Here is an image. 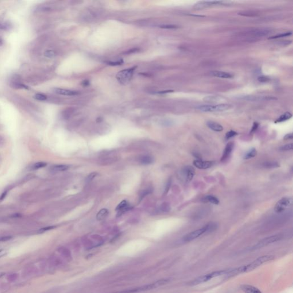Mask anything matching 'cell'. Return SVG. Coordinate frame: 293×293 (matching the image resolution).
Masks as SVG:
<instances>
[{"label": "cell", "instance_id": "14", "mask_svg": "<svg viewBox=\"0 0 293 293\" xmlns=\"http://www.w3.org/2000/svg\"><path fill=\"white\" fill-rule=\"evenodd\" d=\"M54 92L61 95H64V96H76L78 95V92L77 91H70L68 89H60V88H56L54 89Z\"/></svg>", "mask_w": 293, "mask_h": 293}, {"label": "cell", "instance_id": "23", "mask_svg": "<svg viewBox=\"0 0 293 293\" xmlns=\"http://www.w3.org/2000/svg\"><path fill=\"white\" fill-rule=\"evenodd\" d=\"M257 150L254 148H251L250 151H249L248 152H247L244 158L245 159H249L254 158L257 155Z\"/></svg>", "mask_w": 293, "mask_h": 293}, {"label": "cell", "instance_id": "30", "mask_svg": "<svg viewBox=\"0 0 293 293\" xmlns=\"http://www.w3.org/2000/svg\"><path fill=\"white\" fill-rule=\"evenodd\" d=\"M203 100L205 101H208V102H213V101H218V100H219L218 97H217V96H207V97H204Z\"/></svg>", "mask_w": 293, "mask_h": 293}, {"label": "cell", "instance_id": "36", "mask_svg": "<svg viewBox=\"0 0 293 293\" xmlns=\"http://www.w3.org/2000/svg\"><path fill=\"white\" fill-rule=\"evenodd\" d=\"M56 227L55 226H48V227H44V228H42L41 229H40L39 230V232L40 233H43V232H45V231H48V230H52V229H53L54 228H55Z\"/></svg>", "mask_w": 293, "mask_h": 293}, {"label": "cell", "instance_id": "5", "mask_svg": "<svg viewBox=\"0 0 293 293\" xmlns=\"http://www.w3.org/2000/svg\"><path fill=\"white\" fill-rule=\"evenodd\" d=\"M230 108V105L226 104H221L215 105H200L196 108L204 112H222L226 111Z\"/></svg>", "mask_w": 293, "mask_h": 293}, {"label": "cell", "instance_id": "22", "mask_svg": "<svg viewBox=\"0 0 293 293\" xmlns=\"http://www.w3.org/2000/svg\"><path fill=\"white\" fill-rule=\"evenodd\" d=\"M69 167L67 165H64V164H60V165H56L52 167V170L53 171H64L69 169Z\"/></svg>", "mask_w": 293, "mask_h": 293}, {"label": "cell", "instance_id": "3", "mask_svg": "<svg viewBox=\"0 0 293 293\" xmlns=\"http://www.w3.org/2000/svg\"><path fill=\"white\" fill-rule=\"evenodd\" d=\"M225 273H226V270L213 272L211 273L206 274V275L200 276L197 278H195L193 281H191L190 282H189L188 285H190V286L198 285L200 284H203L206 282H207L214 278L220 277V276H225Z\"/></svg>", "mask_w": 293, "mask_h": 293}, {"label": "cell", "instance_id": "41", "mask_svg": "<svg viewBox=\"0 0 293 293\" xmlns=\"http://www.w3.org/2000/svg\"><path fill=\"white\" fill-rule=\"evenodd\" d=\"M293 134L292 133H289V134H287L285 135V136L284 137V139L287 140H292L293 139Z\"/></svg>", "mask_w": 293, "mask_h": 293}, {"label": "cell", "instance_id": "31", "mask_svg": "<svg viewBox=\"0 0 293 293\" xmlns=\"http://www.w3.org/2000/svg\"><path fill=\"white\" fill-rule=\"evenodd\" d=\"M123 63V60L120 59L118 61H109V62H107V64L109 65H112V66H116V65H122V64Z\"/></svg>", "mask_w": 293, "mask_h": 293}, {"label": "cell", "instance_id": "35", "mask_svg": "<svg viewBox=\"0 0 293 293\" xmlns=\"http://www.w3.org/2000/svg\"><path fill=\"white\" fill-rule=\"evenodd\" d=\"M9 28V25L7 23H0V29L5 30Z\"/></svg>", "mask_w": 293, "mask_h": 293}, {"label": "cell", "instance_id": "44", "mask_svg": "<svg viewBox=\"0 0 293 293\" xmlns=\"http://www.w3.org/2000/svg\"><path fill=\"white\" fill-rule=\"evenodd\" d=\"M174 91H171V90H170V91H161V92H158L159 93H160V94H164V93H171V92H173Z\"/></svg>", "mask_w": 293, "mask_h": 293}, {"label": "cell", "instance_id": "19", "mask_svg": "<svg viewBox=\"0 0 293 293\" xmlns=\"http://www.w3.org/2000/svg\"><path fill=\"white\" fill-rule=\"evenodd\" d=\"M202 200L204 202H209L212 204H217V205L219 204V199L217 197L212 196V195H208V196H206L205 198H204L202 199Z\"/></svg>", "mask_w": 293, "mask_h": 293}, {"label": "cell", "instance_id": "11", "mask_svg": "<svg viewBox=\"0 0 293 293\" xmlns=\"http://www.w3.org/2000/svg\"><path fill=\"white\" fill-rule=\"evenodd\" d=\"M182 173L184 176L187 182H190L192 180L195 174V170L192 167L188 166L183 168Z\"/></svg>", "mask_w": 293, "mask_h": 293}, {"label": "cell", "instance_id": "45", "mask_svg": "<svg viewBox=\"0 0 293 293\" xmlns=\"http://www.w3.org/2000/svg\"><path fill=\"white\" fill-rule=\"evenodd\" d=\"M6 195H7V192H6H6H3V193L1 195V197H0V200H3V199L5 198V196H6Z\"/></svg>", "mask_w": 293, "mask_h": 293}, {"label": "cell", "instance_id": "20", "mask_svg": "<svg viewBox=\"0 0 293 293\" xmlns=\"http://www.w3.org/2000/svg\"><path fill=\"white\" fill-rule=\"evenodd\" d=\"M292 117V115L291 113H290V112H286L284 114L282 115L278 119H277L276 120L275 123H282V122H284V121H287V120H289Z\"/></svg>", "mask_w": 293, "mask_h": 293}, {"label": "cell", "instance_id": "38", "mask_svg": "<svg viewBox=\"0 0 293 293\" xmlns=\"http://www.w3.org/2000/svg\"><path fill=\"white\" fill-rule=\"evenodd\" d=\"M258 126H259V124L258 123H256L255 122L253 125V127L251 128V133H253L255 131H257V129H258Z\"/></svg>", "mask_w": 293, "mask_h": 293}, {"label": "cell", "instance_id": "15", "mask_svg": "<svg viewBox=\"0 0 293 293\" xmlns=\"http://www.w3.org/2000/svg\"><path fill=\"white\" fill-rule=\"evenodd\" d=\"M241 289L245 293H262L258 288L249 285H243Z\"/></svg>", "mask_w": 293, "mask_h": 293}, {"label": "cell", "instance_id": "16", "mask_svg": "<svg viewBox=\"0 0 293 293\" xmlns=\"http://www.w3.org/2000/svg\"><path fill=\"white\" fill-rule=\"evenodd\" d=\"M207 125L210 129L214 131L221 132L223 130V127L220 124L215 121H208L207 122Z\"/></svg>", "mask_w": 293, "mask_h": 293}, {"label": "cell", "instance_id": "17", "mask_svg": "<svg viewBox=\"0 0 293 293\" xmlns=\"http://www.w3.org/2000/svg\"><path fill=\"white\" fill-rule=\"evenodd\" d=\"M129 209V207L128 206V203L126 200L122 201L116 207V210L118 211L120 213L124 212L125 211H127Z\"/></svg>", "mask_w": 293, "mask_h": 293}, {"label": "cell", "instance_id": "24", "mask_svg": "<svg viewBox=\"0 0 293 293\" xmlns=\"http://www.w3.org/2000/svg\"><path fill=\"white\" fill-rule=\"evenodd\" d=\"M292 34V33L291 32H286V33H282V34H278V35H276V36H272V37H269V39H277V38H282V37H285L290 36Z\"/></svg>", "mask_w": 293, "mask_h": 293}, {"label": "cell", "instance_id": "46", "mask_svg": "<svg viewBox=\"0 0 293 293\" xmlns=\"http://www.w3.org/2000/svg\"><path fill=\"white\" fill-rule=\"evenodd\" d=\"M82 84H83V85H84V86H87V85H88L89 84V82L88 80H85V81L82 82Z\"/></svg>", "mask_w": 293, "mask_h": 293}, {"label": "cell", "instance_id": "10", "mask_svg": "<svg viewBox=\"0 0 293 293\" xmlns=\"http://www.w3.org/2000/svg\"><path fill=\"white\" fill-rule=\"evenodd\" d=\"M194 166L201 170H206L213 166L214 163L212 161H203L202 160H195L193 162Z\"/></svg>", "mask_w": 293, "mask_h": 293}, {"label": "cell", "instance_id": "26", "mask_svg": "<svg viewBox=\"0 0 293 293\" xmlns=\"http://www.w3.org/2000/svg\"><path fill=\"white\" fill-rule=\"evenodd\" d=\"M46 165H47V164L45 162H38V163H36L33 166V168L34 170H37V169H40V168L45 167V166H46Z\"/></svg>", "mask_w": 293, "mask_h": 293}, {"label": "cell", "instance_id": "37", "mask_svg": "<svg viewBox=\"0 0 293 293\" xmlns=\"http://www.w3.org/2000/svg\"><path fill=\"white\" fill-rule=\"evenodd\" d=\"M11 238H12V237H11V236L2 237L0 238V242H6V241L10 240Z\"/></svg>", "mask_w": 293, "mask_h": 293}, {"label": "cell", "instance_id": "39", "mask_svg": "<svg viewBox=\"0 0 293 293\" xmlns=\"http://www.w3.org/2000/svg\"><path fill=\"white\" fill-rule=\"evenodd\" d=\"M162 210L163 211H166V212H167L170 210V206L168 204H167V203H164L163 205H162Z\"/></svg>", "mask_w": 293, "mask_h": 293}, {"label": "cell", "instance_id": "4", "mask_svg": "<svg viewBox=\"0 0 293 293\" xmlns=\"http://www.w3.org/2000/svg\"><path fill=\"white\" fill-rule=\"evenodd\" d=\"M274 259V256L272 255H263L260 257L257 258L256 260L253 261V262L244 266L245 267V273L250 272L251 271L254 270L256 268H258L261 265H263L265 263L271 261Z\"/></svg>", "mask_w": 293, "mask_h": 293}, {"label": "cell", "instance_id": "33", "mask_svg": "<svg viewBox=\"0 0 293 293\" xmlns=\"http://www.w3.org/2000/svg\"><path fill=\"white\" fill-rule=\"evenodd\" d=\"M56 55V53L54 51L52 50H48L45 52V56L49 58H52L54 57Z\"/></svg>", "mask_w": 293, "mask_h": 293}, {"label": "cell", "instance_id": "12", "mask_svg": "<svg viewBox=\"0 0 293 293\" xmlns=\"http://www.w3.org/2000/svg\"><path fill=\"white\" fill-rule=\"evenodd\" d=\"M234 147V144L233 142H229L226 146V147L224 149L222 156L221 158V162H225L226 161L230 156Z\"/></svg>", "mask_w": 293, "mask_h": 293}, {"label": "cell", "instance_id": "21", "mask_svg": "<svg viewBox=\"0 0 293 293\" xmlns=\"http://www.w3.org/2000/svg\"><path fill=\"white\" fill-rule=\"evenodd\" d=\"M108 210H107L106 209H103L101 210L97 214V216H96L97 219L99 221L103 220L106 218V217L108 215Z\"/></svg>", "mask_w": 293, "mask_h": 293}, {"label": "cell", "instance_id": "47", "mask_svg": "<svg viewBox=\"0 0 293 293\" xmlns=\"http://www.w3.org/2000/svg\"><path fill=\"white\" fill-rule=\"evenodd\" d=\"M2 44V40L0 38V45H1Z\"/></svg>", "mask_w": 293, "mask_h": 293}, {"label": "cell", "instance_id": "2", "mask_svg": "<svg viewBox=\"0 0 293 293\" xmlns=\"http://www.w3.org/2000/svg\"><path fill=\"white\" fill-rule=\"evenodd\" d=\"M217 228V225L214 223H211L206 226H204L203 227L198 229L196 230H195L188 234H187L183 238V240L184 242H190L192 241L201 235H203L205 233H207L208 232H211L214 230H215Z\"/></svg>", "mask_w": 293, "mask_h": 293}, {"label": "cell", "instance_id": "7", "mask_svg": "<svg viewBox=\"0 0 293 293\" xmlns=\"http://www.w3.org/2000/svg\"><path fill=\"white\" fill-rule=\"evenodd\" d=\"M293 200L290 197H284L281 199L276 204L274 210L276 213H281L289 209L292 204Z\"/></svg>", "mask_w": 293, "mask_h": 293}, {"label": "cell", "instance_id": "27", "mask_svg": "<svg viewBox=\"0 0 293 293\" xmlns=\"http://www.w3.org/2000/svg\"><path fill=\"white\" fill-rule=\"evenodd\" d=\"M293 148V143H290V144H287L282 146V147H281L280 150L283 151H288L292 150Z\"/></svg>", "mask_w": 293, "mask_h": 293}, {"label": "cell", "instance_id": "32", "mask_svg": "<svg viewBox=\"0 0 293 293\" xmlns=\"http://www.w3.org/2000/svg\"><path fill=\"white\" fill-rule=\"evenodd\" d=\"M258 80L261 82H266L270 80V78L266 76H261L258 77Z\"/></svg>", "mask_w": 293, "mask_h": 293}, {"label": "cell", "instance_id": "29", "mask_svg": "<svg viewBox=\"0 0 293 293\" xmlns=\"http://www.w3.org/2000/svg\"><path fill=\"white\" fill-rule=\"evenodd\" d=\"M34 98L38 100H40V101H44V100H46L47 99V97L46 96L43 95V94H41V93H37L36 94L35 96H34Z\"/></svg>", "mask_w": 293, "mask_h": 293}, {"label": "cell", "instance_id": "1", "mask_svg": "<svg viewBox=\"0 0 293 293\" xmlns=\"http://www.w3.org/2000/svg\"><path fill=\"white\" fill-rule=\"evenodd\" d=\"M170 281V279H162V280H159L158 281H156V282L150 284H148L146 285L133 288L131 289H128L126 290H123V291L118 292L114 293H136L148 291V290H151L156 289V288L162 286L163 285H166Z\"/></svg>", "mask_w": 293, "mask_h": 293}, {"label": "cell", "instance_id": "6", "mask_svg": "<svg viewBox=\"0 0 293 293\" xmlns=\"http://www.w3.org/2000/svg\"><path fill=\"white\" fill-rule=\"evenodd\" d=\"M135 69H136V66H134V67H132V68H129L127 69H124L123 70L120 71L116 75V78L118 80V81L120 83H121L123 84H127L131 80V79L132 77L133 72Z\"/></svg>", "mask_w": 293, "mask_h": 293}, {"label": "cell", "instance_id": "25", "mask_svg": "<svg viewBox=\"0 0 293 293\" xmlns=\"http://www.w3.org/2000/svg\"><path fill=\"white\" fill-rule=\"evenodd\" d=\"M263 166L266 168H274L278 167L280 166L279 164L277 162H266L264 163Z\"/></svg>", "mask_w": 293, "mask_h": 293}, {"label": "cell", "instance_id": "28", "mask_svg": "<svg viewBox=\"0 0 293 293\" xmlns=\"http://www.w3.org/2000/svg\"><path fill=\"white\" fill-rule=\"evenodd\" d=\"M238 135V133L234 131H233V130H231L229 132H227L226 134V139H231L235 136H237Z\"/></svg>", "mask_w": 293, "mask_h": 293}, {"label": "cell", "instance_id": "8", "mask_svg": "<svg viewBox=\"0 0 293 293\" xmlns=\"http://www.w3.org/2000/svg\"><path fill=\"white\" fill-rule=\"evenodd\" d=\"M231 3V1H200L197 2L194 6V8L196 10L203 9L213 5H226Z\"/></svg>", "mask_w": 293, "mask_h": 293}, {"label": "cell", "instance_id": "40", "mask_svg": "<svg viewBox=\"0 0 293 293\" xmlns=\"http://www.w3.org/2000/svg\"><path fill=\"white\" fill-rule=\"evenodd\" d=\"M8 251L5 249H0V258L5 256L7 254Z\"/></svg>", "mask_w": 293, "mask_h": 293}, {"label": "cell", "instance_id": "9", "mask_svg": "<svg viewBox=\"0 0 293 293\" xmlns=\"http://www.w3.org/2000/svg\"><path fill=\"white\" fill-rule=\"evenodd\" d=\"M281 238H282V236L281 235H275L267 237V238H264L263 239L260 241L255 246H254L253 249H260V248L265 247L270 244H272L273 243H274L276 242L280 241Z\"/></svg>", "mask_w": 293, "mask_h": 293}, {"label": "cell", "instance_id": "13", "mask_svg": "<svg viewBox=\"0 0 293 293\" xmlns=\"http://www.w3.org/2000/svg\"><path fill=\"white\" fill-rule=\"evenodd\" d=\"M211 75L222 78H231L233 77V75L231 73L218 70H214L210 72Z\"/></svg>", "mask_w": 293, "mask_h": 293}, {"label": "cell", "instance_id": "43", "mask_svg": "<svg viewBox=\"0 0 293 293\" xmlns=\"http://www.w3.org/2000/svg\"><path fill=\"white\" fill-rule=\"evenodd\" d=\"M171 180H169V182L167 183V184L166 186V189H165V193H167L168 191V190L170 189V186H171Z\"/></svg>", "mask_w": 293, "mask_h": 293}, {"label": "cell", "instance_id": "34", "mask_svg": "<svg viewBox=\"0 0 293 293\" xmlns=\"http://www.w3.org/2000/svg\"><path fill=\"white\" fill-rule=\"evenodd\" d=\"M161 28L163 29H176L178 28V26L175 25H163L160 26Z\"/></svg>", "mask_w": 293, "mask_h": 293}, {"label": "cell", "instance_id": "18", "mask_svg": "<svg viewBox=\"0 0 293 293\" xmlns=\"http://www.w3.org/2000/svg\"><path fill=\"white\" fill-rule=\"evenodd\" d=\"M139 162L141 164H145V165L150 164L153 163L154 159L151 156L144 155V156H143L140 158Z\"/></svg>", "mask_w": 293, "mask_h": 293}, {"label": "cell", "instance_id": "42", "mask_svg": "<svg viewBox=\"0 0 293 293\" xmlns=\"http://www.w3.org/2000/svg\"><path fill=\"white\" fill-rule=\"evenodd\" d=\"M97 175V173L96 172H93V173H92L89 176H88V179L89 180H92Z\"/></svg>", "mask_w": 293, "mask_h": 293}]
</instances>
